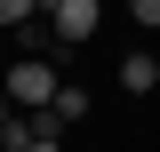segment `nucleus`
Wrapping results in <instances>:
<instances>
[{"instance_id": "f257e3e1", "label": "nucleus", "mask_w": 160, "mask_h": 152, "mask_svg": "<svg viewBox=\"0 0 160 152\" xmlns=\"http://www.w3.org/2000/svg\"><path fill=\"white\" fill-rule=\"evenodd\" d=\"M0 88L16 96V112H40V104H56V88H64V72H56V56H16Z\"/></svg>"}, {"instance_id": "f03ea898", "label": "nucleus", "mask_w": 160, "mask_h": 152, "mask_svg": "<svg viewBox=\"0 0 160 152\" xmlns=\"http://www.w3.org/2000/svg\"><path fill=\"white\" fill-rule=\"evenodd\" d=\"M96 16H104V0H56V8H48V32H56L64 48H80V40L96 32Z\"/></svg>"}, {"instance_id": "7ed1b4c3", "label": "nucleus", "mask_w": 160, "mask_h": 152, "mask_svg": "<svg viewBox=\"0 0 160 152\" xmlns=\"http://www.w3.org/2000/svg\"><path fill=\"white\" fill-rule=\"evenodd\" d=\"M120 88H128V96H152V88H160V56H144V48L120 56Z\"/></svg>"}, {"instance_id": "20e7f679", "label": "nucleus", "mask_w": 160, "mask_h": 152, "mask_svg": "<svg viewBox=\"0 0 160 152\" xmlns=\"http://www.w3.org/2000/svg\"><path fill=\"white\" fill-rule=\"evenodd\" d=\"M40 16V0H0V32H16V24Z\"/></svg>"}, {"instance_id": "39448f33", "label": "nucleus", "mask_w": 160, "mask_h": 152, "mask_svg": "<svg viewBox=\"0 0 160 152\" xmlns=\"http://www.w3.org/2000/svg\"><path fill=\"white\" fill-rule=\"evenodd\" d=\"M56 112H64V120H80V112H88V88H80V80H64V88H56Z\"/></svg>"}, {"instance_id": "423d86ee", "label": "nucleus", "mask_w": 160, "mask_h": 152, "mask_svg": "<svg viewBox=\"0 0 160 152\" xmlns=\"http://www.w3.org/2000/svg\"><path fill=\"white\" fill-rule=\"evenodd\" d=\"M128 8H136V24H144V32H160V0H128Z\"/></svg>"}, {"instance_id": "0eeeda50", "label": "nucleus", "mask_w": 160, "mask_h": 152, "mask_svg": "<svg viewBox=\"0 0 160 152\" xmlns=\"http://www.w3.org/2000/svg\"><path fill=\"white\" fill-rule=\"evenodd\" d=\"M8 112H16V96H8V88H0V128H8Z\"/></svg>"}, {"instance_id": "6e6552de", "label": "nucleus", "mask_w": 160, "mask_h": 152, "mask_svg": "<svg viewBox=\"0 0 160 152\" xmlns=\"http://www.w3.org/2000/svg\"><path fill=\"white\" fill-rule=\"evenodd\" d=\"M24 152H64V144H56V136H40V144H24Z\"/></svg>"}, {"instance_id": "1a4fd4ad", "label": "nucleus", "mask_w": 160, "mask_h": 152, "mask_svg": "<svg viewBox=\"0 0 160 152\" xmlns=\"http://www.w3.org/2000/svg\"><path fill=\"white\" fill-rule=\"evenodd\" d=\"M0 152H8V136H0Z\"/></svg>"}]
</instances>
